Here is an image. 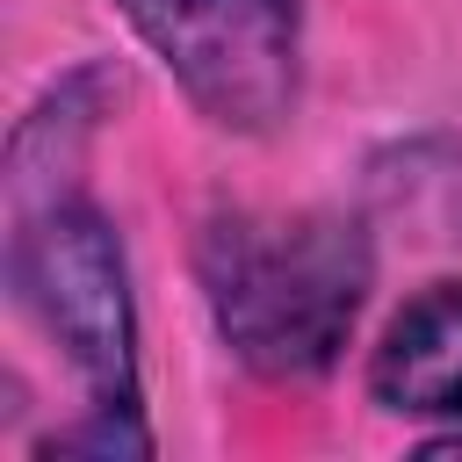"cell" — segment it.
<instances>
[{"label":"cell","instance_id":"obj_1","mask_svg":"<svg viewBox=\"0 0 462 462\" xmlns=\"http://www.w3.org/2000/svg\"><path fill=\"white\" fill-rule=\"evenodd\" d=\"M217 339L267 383L325 375L375 289V238L346 209H217L195 238Z\"/></svg>","mask_w":462,"mask_h":462},{"label":"cell","instance_id":"obj_2","mask_svg":"<svg viewBox=\"0 0 462 462\" xmlns=\"http://www.w3.org/2000/svg\"><path fill=\"white\" fill-rule=\"evenodd\" d=\"M7 282L22 310L65 346L94 411H137V296L108 209L72 180H43L29 159H7Z\"/></svg>","mask_w":462,"mask_h":462},{"label":"cell","instance_id":"obj_3","mask_svg":"<svg viewBox=\"0 0 462 462\" xmlns=\"http://www.w3.org/2000/svg\"><path fill=\"white\" fill-rule=\"evenodd\" d=\"M173 87L231 137H274L303 94V0H116Z\"/></svg>","mask_w":462,"mask_h":462},{"label":"cell","instance_id":"obj_4","mask_svg":"<svg viewBox=\"0 0 462 462\" xmlns=\"http://www.w3.org/2000/svg\"><path fill=\"white\" fill-rule=\"evenodd\" d=\"M368 397L397 419H448L462 433V282L419 289L368 354Z\"/></svg>","mask_w":462,"mask_h":462}]
</instances>
